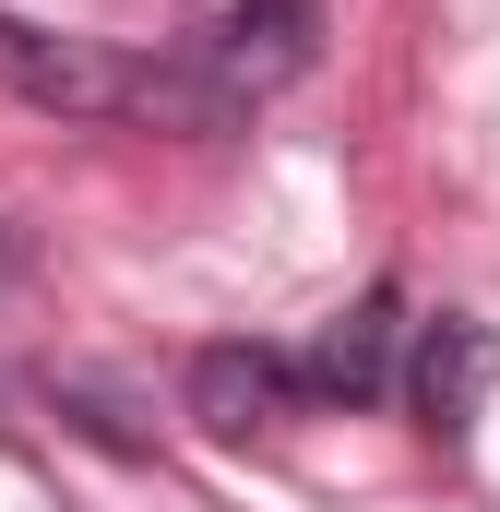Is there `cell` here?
Instances as JSON below:
<instances>
[{
    "instance_id": "cell-2",
    "label": "cell",
    "mask_w": 500,
    "mask_h": 512,
    "mask_svg": "<svg viewBox=\"0 0 500 512\" xmlns=\"http://www.w3.org/2000/svg\"><path fill=\"white\" fill-rule=\"evenodd\" d=\"M310 48H322V0H215L167 60H179V84H191V120L227 131L239 108H262L274 84H298Z\"/></svg>"
},
{
    "instance_id": "cell-4",
    "label": "cell",
    "mask_w": 500,
    "mask_h": 512,
    "mask_svg": "<svg viewBox=\"0 0 500 512\" xmlns=\"http://www.w3.org/2000/svg\"><path fill=\"white\" fill-rule=\"evenodd\" d=\"M405 346H417L405 298H393V286H370L358 310H334V322L298 346V370H310V405H381V393H405Z\"/></svg>"
},
{
    "instance_id": "cell-1",
    "label": "cell",
    "mask_w": 500,
    "mask_h": 512,
    "mask_svg": "<svg viewBox=\"0 0 500 512\" xmlns=\"http://www.w3.org/2000/svg\"><path fill=\"white\" fill-rule=\"evenodd\" d=\"M0 84L24 108H48V120H179V131H203L179 60H131L108 36H60V24H24V12H0Z\"/></svg>"
},
{
    "instance_id": "cell-3",
    "label": "cell",
    "mask_w": 500,
    "mask_h": 512,
    "mask_svg": "<svg viewBox=\"0 0 500 512\" xmlns=\"http://www.w3.org/2000/svg\"><path fill=\"white\" fill-rule=\"evenodd\" d=\"M489 382H500V334H489V322H465V310L417 322V346H405V405H417V429H429L441 453H465V441H477Z\"/></svg>"
},
{
    "instance_id": "cell-6",
    "label": "cell",
    "mask_w": 500,
    "mask_h": 512,
    "mask_svg": "<svg viewBox=\"0 0 500 512\" xmlns=\"http://www.w3.org/2000/svg\"><path fill=\"white\" fill-rule=\"evenodd\" d=\"M12 274H24V262H12V239H0V286H12Z\"/></svg>"
},
{
    "instance_id": "cell-5",
    "label": "cell",
    "mask_w": 500,
    "mask_h": 512,
    "mask_svg": "<svg viewBox=\"0 0 500 512\" xmlns=\"http://www.w3.org/2000/svg\"><path fill=\"white\" fill-rule=\"evenodd\" d=\"M298 405H310L298 346H203V358H191V417H203V429H274V417H298Z\"/></svg>"
}]
</instances>
